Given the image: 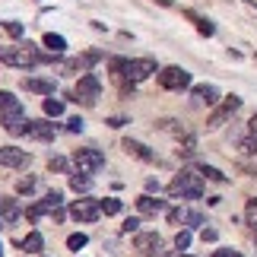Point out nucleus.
Masks as SVG:
<instances>
[{"instance_id":"f257e3e1","label":"nucleus","mask_w":257,"mask_h":257,"mask_svg":"<svg viewBox=\"0 0 257 257\" xmlns=\"http://www.w3.org/2000/svg\"><path fill=\"white\" fill-rule=\"evenodd\" d=\"M0 64L19 67V70H32V67H38V45H32V42L0 45Z\"/></svg>"},{"instance_id":"f03ea898","label":"nucleus","mask_w":257,"mask_h":257,"mask_svg":"<svg viewBox=\"0 0 257 257\" xmlns=\"http://www.w3.org/2000/svg\"><path fill=\"white\" fill-rule=\"evenodd\" d=\"M169 197H175V200H200L203 197V178L197 172L175 175L172 184H169Z\"/></svg>"},{"instance_id":"7ed1b4c3","label":"nucleus","mask_w":257,"mask_h":257,"mask_svg":"<svg viewBox=\"0 0 257 257\" xmlns=\"http://www.w3.org/2000/svg\"><path fill=\"white\" fill-rule=\"evenodd\" d=\"M98 95H102V83H98V76L95 73H83L70 98H73V102H83V105H95Z\"/></svg>"},{"instance_id":"20e7f679","label":"nucleus","mask_w":257,"mask_h":257,"mask_svg":"<svg viewBox=\"0 0 257 257\" xmlns=\"http://www.w3.org/2000/svg\"><path fill=\"white\" fill-rule=\"evenodd\" d=\"M73 165L80 172H86V175H95V172L105 169V156H102V150H76L73 153Z\"/></svg>"},{"instance_id":"39448f33","label":"nucleus","mask_w":257,"mask_h":257,"mask_svg":"<svg viewBox=\"0 0 257 257\" xmlns=\"http://www.w3.org/2000/svg\"><path fill=\"white\" fill-rule=\"evenodd\" d=\"M156 76H159L162 89H175V92H181V89L191 86V73H187L184 67H165V70H159Z\"/></svg>"},{"instance_id":"423d86ee","label":"nucleus","mask_w":257,"mask_h":257,"mask_svg":"<svg viewBox=\"0 0 257 257\" xmlns=\"http://www.w3.org/2000/svg\"><path fill=\"white\" fill-rule=\"evenodd\" d=\"M238 108H241V98H238V95H229V98H225V102L216 108L210 117H206V127H210V131L222 127L225 121H232V117H235V111H238Z\"/></svg>"},{"instance_id":"0eeeda50","label":"nucleus","mask_w":257,"mask_h":257,"mask_svg":"<svg viewBox=\"0 0 257 257\" xmlns=\"http://www.w3.org/2000/svg\"><path fill=\"white\" fill-rule=\"evenodd\" d=\"M0 124H4V131H7V134H13V137H23V134L29 131V121H26V111H23V105L10 108V111H0Z\"/></svg>"},{"instance_id":"6e6552de","label":"nucleus","mask_w":257,"mask_h":257,"mask_svg":"<svg viewBox=\"0 0 257 257\" xmlns=\"http://www.w3.org/2000/svg\"><path fill=\"white\" fill-rule=\"evenodd\" d=\"M153 73H159V64L153 57H134V61H127V80L131 83H143Z\"/></svg>"},{"instance_id":"1a4fd4ad","label":"nucleus","mask_w":257,"mask_h":257,"mask_svg":"<svg viewBox=\"0 0 257 257\" xmlns=\"http://www.w3.org/2000/svg\"><path fill=\"white\" fill-rule=\"evenodd\" d=\"M61 206H64V194L61 191H48L45 197H42V200H38L35 206H29V210H26V216H29V219H38V216H45V213H54V210H61Z\"/></svg>"},{"instance_id":"9d476101","label":"nucleus","mask_w":257,"mask_h":257,"mask_svg":"<svg viewBox=\"0 0 257 257\" xmlns=\"http://www.w3.org/2000/svg\"><path fill=\"white\" fill-rule=\"evenodd\" d=\"M32 156L19 146H0V169H26Z\"/></svg>"},{"instance_id":"9b49d317","label":"nucleus","mask_w":257,"mask_h":257,"mask_svg":"<svg viewBox=\"0 0 257 257\" xmlns=\"http://www.w3.org/2000/svg\"><path fill=\"white\" fill-rule=\"evenodd\" d=\"M73 219L76 222H95L98 216H102V206H98V200H92V197H83V200H76L70 206Z\"/></svg>"},{"instance_id":"f8f14e48","label":"nucleus","mask_w":257,"mask_h":257,"mask_svg":"<svg viewBox=\"0 0 257 257\" xmlns=\"http://www.w3.org/2000/svg\"><path fill=\"white\" fill-rule=\"evenodd\" d=\"M134 248L140 251V254H146V257H159L162 254V238L156 232H137Z\"/></svg>"},{"instance_id":"ddd939ff","label":"nucleus","mask_w":257,"mask_h":257,"mask_svg":"<svg viewBox=\"0 0 257 257\" xmlns=\"http://www.w3.org/2000/svg\"><path fill=\"white\" fill-rule=\"evenodd\" d=\"M121 150H124L127 156H134V159H140V162H159V159H156V153L150 150V146L140 143V140H131V137H127V140L121 143Z\"/></svg>"},{"instance_id":"4468645a","label":"nucleus","mask_w":257,"mask_h":257,"mask_svg":"<svg viewBox=\"0 0 257 257\" xmlns=\"http://www.w3.org/2000/svg\"><path fill=\"white\" fill-rule=\"evenodd\" d=\"M23 89H26V92H35V95H51L57 89V83L51 80V76H26Z\"/></svg>"},{"instance_id":"2eb2a0df","label":"nucleus","mask_w":257,"mask_h":257,"mask_svg":"<svg viewBox=\"0 0 257 257\" xmlns=\"http://www.w3.org/2000/svg\"><path fill=\"white\" fill-rule=\"evenodd\" d=\"M32 140H42V143H48V140H54L57 137V124H51L45 117V121H29V131H26Z\"/></svg>"},{"instance_id":"dca6fc26","label":"nucleus","mask_w":257,"mask_h":257,"mask_svg":"<svg viewBox=\"0 0 257 257\" xmlns=\"http://www.w3.org/2000/svg\"><path fill=\"white\" fill-rule=\"evenodd\" d=\"M137 210H140L143 216H159V213L169 210V206H165V200H159V197L143 194V197H137Z\"/></svg>"},{"instance_id":"f3484780","label":"nucleus","mask_w":257,"mask_h":257,"mask_svg":"<svg viewBox=\"0 0 257 257\" xmlns=\"http://www.w3.org/2000/svg\"><path fill=\"white\" fill-rule=\"evenodd\" d=\"M19 203H16V197H0V219H4V225H13L19 219Z\"/></svg>"},{"instance_id":"a211bd4d","label":"nucleus","mask_w":257,"mask_h":257,"mask_svg":"<svg viewBox=\"0 0 257 257\" xmlns=\"http://www.w3.org/2000/svg\"><path fill=\"white\" fill-rule=\"evenodd\" d=\"M194 98L197 102H206V105H216L219 102V92H216V86H194Z\"/></svg>"},{"instance_id":"6ab92c4d","label":"nucleus","mask_w":257,"mask_h":257,"mask_svg":"<svg viewBox=\"0 0 257 257\" xmlns=\"http://www.w3.org/2000/svg\"><path fill=\"white\" fill-rule=\"evenodd\" d=\"M194 172L200 175V178H206V181H216V184H225V181H229V178H225L219 169H213V165H197Z\"/></svg>"},{"instance_id":"aec40b11","label":"nucleus","mask_w":257,"mask_h":257,"mask_svg":"<svg viewBox=\"0 0 257 257\" xmlns=\"http://www.w3.org/2000/svg\"><path fill=\"white\" fill-rule=\"evenodd\" d=\"M184 16H187V19H194V23H197V32H200V35H206V38H210V35H216V26L210 23V19L197 16V13H191V10H187Z\"/></svg>"},{"instance_id":"412c9836","label":"nucleus","mask_w":257,"mask_h":257,"mask_svg":"<svg viewBox=\"0 0 257 257\" xmlns=\"http://www.w3.org/2000/svg\"><path fill=\"white\" fill-rule=\"evenodd\" d=\"M45 48H51L54 54H64V51H67V38H64V35L48 32V35H45Z\"/></svg>"},{"instance_id":"4be33fe9","label":"nucleus","mask_w":257,"mask_h":257,"mask_svg":"<svg viewBox=\"0 0 257 257\" xmlns=\"http://www.w3.org/2000/svg\"><path fill=\"white\" fill-rule=\"evenodd\" d=\"M70 187H73L76 194H80V191H89V187H92V178H89L86 172H76V175H70Z\"/></svg>"},{"instance_id":"5701e85b","label":"nucleus","mask_w":257,"mask_h":257,"mask_svg":"<svg viewBox=\"0 0 257 257\" xmlns=\"http://www.w3.org/2000/svg\"><path fill=\"white\" fill-rule=\"evenodd\" d=\"M98 206H102L105 216H117V213H121V200H117V197H105V200H98Z\"/></svg>"},{"instance_id":"b1692460","label":"nucleus","mask_w":257,"mask_h":257,"mask_svg":"<svg viewBox=\"0 0 257 257\" xmlns=\"http://www.w3.org/2000/svg\"><path fill=\"white\" fill-rule=\"evenodd\" d=\"M45 114L48 117H61L64 114V102H57V98H45Z\"/></svg>"},{"instance_id":"393cba45","label":"nucleus","mask_w":257,"mask_h":257,"mask_svg":"<svg viewBox=\"0 0 257 257\" xmlns=\"http://www.w3.org/2000/svg\"><path fill=\"white\" fill-rule=\"evenodd\" d=\"M42 244H45L42 235H38V232H29L26 241H23V248H26V251H42Z\"/></svg>"},{"instance_id":"a878e982","label":"nucleus","mask_w":257,"mask_h":257,"mask_svg":"<svg viewBox=\"0 0 257 257\" xmlns=\"http://www.w3.org/2000/svg\"><path fill=\"white\" fill-rule=\"evenodd\" d=\"M181 222H184V225H203V213H197V210H181Z\"/></svg>"},{"instance_id":"bb28decb","label":"nucleus","mask_w":257,"mask_h":257,"mask_svg":"<svg viewBox=\"0 0 257 257\" xmlns=\"http://www.w3.org/2000/svg\"><path fill=\"white\" fill-rule=\"evenodd\" d=\"M35 187H38V178H19V181H16V191L19 194H32Z\"/></svg>"},{"instance_id":"cd10ccee","label":"nucleus","mask_w":257,"mask_h":257,"mask_svg":"<svg viewBox=\"0 0 257 257\" xmlns=\"http://www.w3.org/2000/svg\"><path fill=\"white\" fill-rule=\"evenodd\" d=\"M244 219H248V225L257 232V200H248V206H244Z\"/></svg>"},{"instance_id":"c85d7f7f","label":"nucleus","mask_w":257,"mask_h":257,"mask_svg":"<svg viewBox=\"0 0 257 257\" xmlns=\"http://www.w3.org/2000/svg\"><path fill=\"white\" fill-rule=\"evenodd\" d=\"M175 248L178 251H187V248H191V232H187V229H181V232L175 235Z\"/></svg>"},{"instance_id":"c756f323","label":"nucleus","mask_w":257,"mask_h":257,"mask_svg":"<svg viewBox=\"0 0 257 257\" xmlns=\"http://www.w3.org/2000/svg\"><path fill=\"white\" fill-rule=\"evenodd\" d=\"M86 235L83 232H76V235H70V238H67V248H70V251H80V248H86Z\"/></svg>"},{"instance_id":"7c9ffc66","label":"nucleus","mask_w":257,"mask_h":257,"mask_svg":"<svg viewBox=\"0 0 257 257\" xmlns=\"http://www.w3.org/2000/svg\"><path fill=\"white\" fill-rule=\"evenodd\" d=\"M16 105H19V102H16V95L4 89V92H0V111H10V108H16Z\"/></svg>"},{"instance_id":"2f4dec72","label":"nucleus","mask_w":257,"mask_h":257,"mask_svg":"<svg viewBox=\"0 0 257 257\" xmlns=\"http://www.w3.org/2000/svg\"><path fill=\"white\" fill-rule=\"evenodd\" d=\"M121 232H124V235H137V232H140V219H137V216H131V219H124Z\"/></svg>"},{"instance_id":"473e14b6","label":"nucleus","mask_w":257,"mask_h":257,"mask_svg":"<svg viewBox=\"0 0 257 257\" xmlns=\"http://www.w3.org/2000/svg\"><path fill=\"white\" fill-rule=\"evenodd\" d=\"M48 169L51 172H67V159L64 156H51V159H48Z\"/></svg>"},{"instance_id":"72a5a7b5","label":"nucleus","mask_w":257,"mask_h":257,"mask_svg":"<svg viewBox=\"0 0 257 257\" xmlns=\"http://www.w3.org/2000/svg\"><path fill=\"white\" fill-rule=\"evenodd\" d=\"M4 29L10 32V38H23V26L13 23V19H10V23H4Z\"/></svg>"},{"instance_id":"f704fd0d","label":"nucleus","mask_w":257,"mask_h":257,"mask_svg":"<svg viewBox=\"0 0 257 257\" xmlns=\"http://www.w3.org/2000/svg\"><path fill=\"white\" fill-rule=\"evenodd\" d=\"M67 131H70V134H80L83 131V117H70V121H67Z\"/></svg>"},{"instance_id":"c9c22d12","label":"nucleus","mask_w":257,"mask_h":257,"mask_svg":"<svg viewBox=\"0 0 257 257\" xmlns=\"http://www.w3.org/2000/svg\"><path fill=\"white\" fill-rule=\"evenodd\" d=\"M213 257H241V254L232 251V248H219V251H213Z\"/></svg>"},{"instance_id":"e433bc0d","label":"nucleus","mask_w":257,"mask_h":257,"mask_svg":"<svg viewBox=\"0 0 257 257\" xmlns=\"http://www.w3.org/2000/svg\"><path fill=\"white\" fill-rule=\"evenodd\" d=\"M124 124H131V121H127V117H108V127H114V131L124 127Z\"/></svg>"},{"instance_id":"4c0bfd02","label":"nucleus","mask_w":257,"mask_h":257,"mask_svg":"<svg viewBox=\"0 0 257 257\" xmlns=\"http://www.w3.org/2000/svg\"><path fill=\"white\" fill-rule=\"evenodd\" d=\"M200 238H203V241H216L219 235H216V229H203V235H200Z\"/></svg>"},{"instance_id":"58836bf2","label":"nucleus","mask_w":257,"mask_h":257,"mask_svg":"<svg viewBox=\"0 0 257 257\" xmlns=\"http://www.w3.org/2000/svg\"><path fill=\"white\" fill-rule=\"evenodd\" d=\"M146 191H150V194L156 191V194H159V181H156V178H150V181H146Z\"/></svg>"},{"instance_id":"ea45409f","label":"nucleus","mask_w":257,"mask_h":257,"mask_svg":"<svg viewBox=\"0 0 257 257\" xmlns=\"http://www.w3.org/2000/svg\"><path fill=\"white\" fill-rule=\"evenodd\" d=\"M248 131L257 137V114H251V121H248Z\"/></svg>"},{"instance_id":"a19ab883","label":"nucleus","mask_w":257,"mask_h":257,"mask_svg":"<svg viewBox=\"0 0 257 257\" xmlns=\"http://www.w3.org/2000/svg\"><path fill=\"white\" fill-rule=\"evenodd\" d=\"M156 4H162V7H175V4H172V0H156Z\"/></svg>"},{"instance_id":"79ce46f5","label":"nucleus","mask_w":257,"mask_h":257,"mask_svg":"<svg viewBox=\"0 0 257 257\" xmlns=\"http://www.w3.org/2000/svg\"><path fill=\"white\" fill-rule=\"evenodd\" d=\"M0 232H4V219H0Z\"/></svg>"},{"instance_id":"37998d69","label":"nucleus","mask_w":257,"mask_h":257,"mask_svg":"<svg viewBox=\"0 0 257 257\" xmlns=\"http://www.w3.org/2000/svg\"><path fill=\"white\" fill-rule=\"evenodd\" d=\"M0 257H4V248H0Z\"/></svg>"},{"instance_id":"c03bdc74","label":"nucleus","mask_w":257,"mask_h":257,"mask_svg":"<svg viewBox=\"0 0 257 257\" xmlns=\"http://www.w3.org/2000/svg\"><path fill=\"white\" fill-rule=\"evenodd\" d=\"M181 257H191V254H181Z\"/></svg>"}]
</instances>
